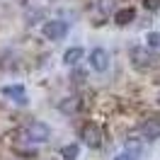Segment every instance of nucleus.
I'll list each match as a JSON object with an SVG mask.
<instances>
[{"label":"nucleus","mask_w":160,"mask_h":160,"mask_svg":"<svg viewBox=\"0 0 160 160\" xmlns=\"http://www.w3.org/2000/svg\"><path fill=\"white\" fill-rule=\"evenodd\" d=\"M58 107H61V112H66V114H75V112L80 109V100L78 97H66Z\"/></svg>","instance_id":"9d476101"},{"label":"nucleus","mask_w":160,"mask_h":160,"mask_svg":"<svg viewBox=\"0 0 160 160\" xmlns=\"http://www.w3.org/2000/svg\"><path fill=\"white\" fill-rule=\"evenodd\" d=\"M61 155H63L66 160H75V158H78V146H75V143L63 146V148H61Z\"/></svg>","instance_id":"9b49d317"},{"label":"nucleus","mask_w":160,"mask_h":160,"mask_svg":"<svg viewBox=\"0 0 160 160\" xmlns=\"http://www.w3.org/2000/svg\"><path fill=\"white\" fill-rule=\"evenodd\" d=\"M85 78H88V73H85L82 68H78V66H75V70H73L70 80H73V82H85Z\"/></svg>","instance_id":"4468645a"},{"label":"nucleus","mask_w":160,"mask_h":160,"mask_svg":"<svg viewBox=\"0 0 160 160\" xmlns=\"http://www.w3.org/2000/svg\"><path fill=\"white\" fill-rule=\"evenodd\" d=\"M150 49H160V32H148V37H146Z\"/></svg>","instance_id":"ddd939ff"},{"label":"nucleus","mask_w":160,"mask_h":160,"mask_svg":"<svg viewBox=\"0 0 160 160\" xmlns=\"http://www.w3.org/2000/svg\"><path fill=\"white\" fill-rule=\"evenodd\" d=\"M133 20H136V10H133V8H121V10L114 12V22L121 24V27H124V24H131Z\"/></svg>","instance_id":"6e6552de"},{"label":"nucleus","mask_w":160,"mask_h":160,"mask_svg":"<svg viewBox=\"0 0 160 160\" xmlns=\"http://www.w3.org/2000/svg\"><path fill=\"white\" fill-rule=\"evenodd\" d=\"M141 133H143L146 138H160V121L148 119L143 126H141Z\"/></svg>","instance_id":"1a4fd4ad"},{"label":"nucleus","mask_w":160,"mask_h":160,"mask_svg":"<svg viewBox=\"0 0 160 160\" xmlns=\"http://www.w3.org/2000/svg\"><path fill=\"white\" fill-rule=\"evenodd\" d=\"M131 66L136 70H153L155 66H160V56H155L150 46H133L131 49Z\"/></svg>","instance_id":"f257e3e1"},{"label":"nucleus","mask_w":160,"mask_h":160,"mask_svg":"<svg viewBox=\"0 0 160 160\" xmlns=\"http://www.w3.org/2000/svg\"><path fill=\"white\" fill-rule=\"evenodd\" d=\"M114 160H129V155H126V153H121V155H117Z\"/></svg>","instance_id":"f3484780"},{"label":"nucleus","mask_w":160,"mask_h":160,"mask_svg":"<svg viewBox=\"0 0 160 160\" xmlns=\"http://www.w3.org/2000/svg\"><path fill=\"white\" fill-rule=\"evenodd\" d=\"M41 34H44L49 41L66 39V34H68V22H63V20H49V22H44Z\"/></svg>","instance_id":"f03ea898"},{"label":"nucleus","mask_w":160,"mask_h":160,"mask_svg":"<svg viewBox=\"0 0 160 160\" xmlns=\"http://www.w3.org/2000/svg\"><path fill=\"white\" fill-rule=\"evenodd\" d=\"M80 138H82L85 146H90V148H100L102 146V129L95 121H88V124L80 129Z\"/></svg>","instance_id":"7ed1b4c3"},{"label":"nucleus","mask_w":160,"mask_h":160,"mask_svg":"<svg viewBox=\"0 0 160 160\" xmlns=\"http://www.w3.org/2000/svg\"><path fill=\"white\" fill-rule=\"evenodd\" d=\"M146 10H160V0H143Z\"/></svg>","instance_id":"dca6fc26"},{"label":"nucleus","mask_w":160,"mask_h":160,"mask_svg":"<svg viewBox=\"0 0 160 160\" xmlns=\"http://www.w3.org/2000/svg\"><path fill=\"white\" fill-rule=\"evenodd\" d=\"M129 153H133V155H136V153H141V143L129 141V143H126V155H129Z\"/></svg>","instance_id":"2eb2a0df"},{"label":"nucleus","mask_w":160,"mask_h":160,"mask_svg":"<svg viewBox=\"0 0 160 160\" xmlns=\"http://www.w3.org/2000/svg\"><path fill=\"white\" fill-rule=\"evenodd\" d=\"M95 8H97L100 15H109V12L114 10V0H97V5H95Z\"/></svg>","instance_id":"f8f14e48"},{"label":"nucleus","mask_w":160,"mask_h":160,"mask_svg":"<svg viewBox=\"0 0 160 160\" xmlns=\"http://www.w3.org/2000/svg\"><path fill=\"white\" fill-rule=\"evenodd\" d=\"M90 68L97 70V73H102V70L109 68V53L104 49H92L90 51Z\"/></svg>","instance_id":"39448f33"},{"label":"nucleus","mask_w":160,"mask_h":160,"mask_svg":"<svg viewBox=\"0 0 160 160\" xmlns=\"http://www.w3.org/2000/svg\"><path fill=\"white\" fill-rule=\"evenodd\" d=\"M24 133H27V138L34 141V143H44V141L51 138V129L44 121H32V124H27Z\"/></svg>","instance_id":"20e7f679"},{"label":"nucleus","mask_w":160,"mask_h":160,"mask_svg":"<svg viewBox=\"0 0 160 160\" xmlns=\"http://www.w3.org/2000/svg\"><path fill=\"white\" fill-rule=\"evenodd\" d=\"M2 95H5V97H12V100L20 102V104H27V95H24V88H22V85H8V88H2Z\"/></svg>","instance_id":"423d86ee"},{"label":"nucleus","mask_w":160,"mask_h":160,"mask_svg":"<svg viewBox=\"0 0 160 160\" xmlns=\"http://www.w3.org/2000/svg\"><path fill=\"white\" fill-rule=\"evenodd\" d=\"M82 56H85L82 46H70V49L63 53V63H66V66H78L80 61H82Z\"/></svg>","instance_id":"0eeeda50"}]
</instances>
